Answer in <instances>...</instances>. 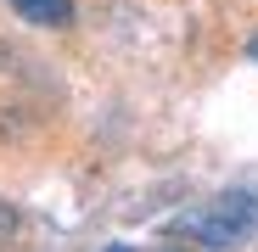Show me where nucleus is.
I'll return each mask as SVG.
<instances>
[{
  "mask_svg": "<svg viewBox=\"0 0 258 252\" xmlns=\"http://www.w3.org/2000/svg\"><path fill=\"white\" fill-rule=\"evenodd\" d=\"M168 235H185V241H197L208 252H230L247 235H258V196L252 191H225V196L191 207V213H180L168 224Z\"/></svg>",
  "mask_w": 258,
  "mask_h": 252,
  "instance_id": "1",
  "label": "nucleus"
},
{
  "mask_svg": "<svg viewBox=\"0 0 258 252\" xmlns=\"http://www.w3.org/2000/svg\"><path fill=\"white\" fill-rule=\"evenodd\" d=\"M12 12L34 28H68L73 23V0H12Z\"/></svg>",
  "mask_w": 258,
  "mask_h": 252,
  "instance_id": "2",
  "label": "nucleus"
},
{
  "mask_svg": "<svg viewBox=\"0 0 258 252\" xmlns=\"http://www.w3.org/2000/svg\"><path fill=\"white\" fill-rule=\"evenodd\" d=\"M17 224H23V213H17L6 196H0V241H12V235H17Z\"/></svg>",
  "mask_w": 258,
  "mask_h": 252,
  "instance_id": "3",
  "label": "nucleus"
},
{
  "mask_svg": "<svg viewBox=\"0 0 258 252\" xmlns=\"http://www.w3.org/2000/svg\"><path fill=\"white\" fill-rule=\"evenodd\" d=\"M112 252H129V246H112Z\"/></svg>",
  "mask_w": 258,
  "mask_h": 252,
  "instance_id": "4",
  "label": "nucleus"
}]
</instances>
